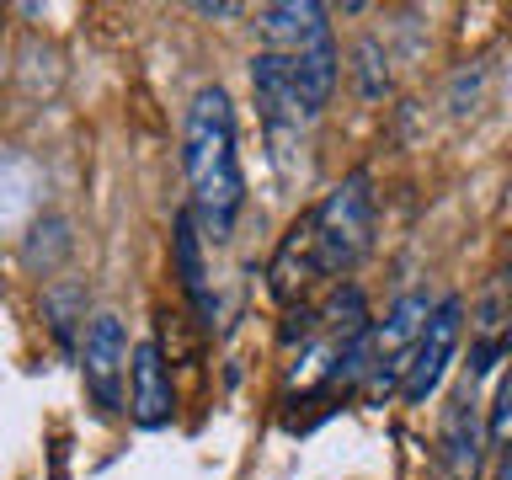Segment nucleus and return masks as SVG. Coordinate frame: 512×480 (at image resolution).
<instances>
[{
    "label": "nucleus",
    "instance_id": "4",
    "mask_svg": "<svg viewBox=\"0 0 512 480\" xmlns=\"http://www.w3.org/2000/svg\"><path fill=\"white\" fill-rule=\"evenodd\" d=\"M459 336H464V299L448 294L427 310L422 336H416V347H411L406 379H400V390H395L406 406H427V400L438 395L448 363H454V352H459Z\"/></svg>",
    "mask_w": 512,
    "mask_h": 480
},
{
    "label": "nucleus",
    "instance_id": "1",
    "mask_svg": "<svg viewBox=\"0 0 512 480\" xmlns=\"http://www.w3.org/2000/svg\"><path fill=\"white\" fill-rule=\"evenodd\" d=\"M182 166H187V187L192 203L187 214L198 224L203 240H230L235 219L246 208V171H240V150H235V107L224 86H203L187 107L182 123Z\"/></svg>",
    "mask_w": 512,
    "mask_h": 480
},
{
    "label": "nucleus",
    "instance_id": "7",
    "mask_svg": "<svg viewBox=\"0 0 512 480\" xmlns=\"http://www.w3.org/2000/svg\"><path fill=\"white\" fill-rule=\"evenodd\" d=\"M256 32H262V54H278V59H299L320 43H336L331 22H326V6H315V0L262 6L256 11Z\"/></svg>",
    "mask_w": 512,
    "mask_h": 480
},
{
    "label": "nucleus",
    "instance_id": "16",
    "mask_svg": "<svg viewBox=\"0 0 512 480\" xmlns=\"http://www.w3.org/2000/svg\"><path fill=\"white\" fill-rule=\"evenodd\" d=\"M192 11H198V16H246V6H230V0H219V6H214V0H198Z\"/></svg>",
    "mask_w": 512,
    "mask_h": 480
},
{
    "label": "nucleus",
    "instance_id": "14",
    "mask_svg": "<svg viewBox=\"0 0 512 480\" xmlns=\"http://www.w3.org/2000/svg\"><path fill=\"white\" fill-rule=\"evenodd\" d=\"M43 315H48V326H54V336L64 347L75 342V326L86 320V288L80 283H54L43 294Z\"/></svg>",
    "mask_w": 512,
    "mask_h": 480
},
{
    "label": "nucleus",
    "instance_id": "5",
    "mask_svg": "<svg viewBox=\"0 0 512 480\" xmlns=\"http://www.w3.org/2000/svg\"><path fill=\"white\" fill-rule=\"evenodd\" d=\"M123 374H128V331L118 315H96L80 342V379L107 416L123 411Z\"/></svg>",
    "mask_w": 512,
    "mask_h": 480
},
{
    "label": "nucleus",
    "instance_id": "15",
    "mask_svg": "<svg viewBox=\"0 0 512 480\" xmlns=\"http://www.w3.org/2000/svg\"><path fill=\"white\" fill-rule=\"evenodd\" d=\"M507 422H512V384L496 379V395H491V427H486V448H502L507 443Z\"/></svg>",
    "mask_w": 512,
    "mask_h": 480
},
{
    "label": "nucleus",
    "instance_id": "3",
    "mask_svg": "<svg viewBox=\"0 0 512 480\" xmlns=\"http://www.w3.org/2000/svg\"><path fill=\"white\" fill-rule=\"evenodd\" d=\"M427 310H432V299L416 288V294H400L384 320H368V379H363V390L374 395V400H384V395L400 390L406 363H411V347H416V336H422Z\"/></svg>",
    "mask_w": 512,
    "mask_h": 480
},
{
    "label": "nucleus",
    "instance_id": "2",
    "mask_svg": "<svg viewBox=\"0 0 512 480\" xmlns=\"http://www.w3.org/2000/svg\"><path fill=\"white\" fill-rule=\"evenodd\" d=\"M368 246H374V182H368V171H352L310 208L315 278L352 272L368 256Z\"/></svg>",
    "mask_w": 512,
    "mask_h": 480
},
{
    "label": "nucleus",
    "instance_id": "6",
    "mask_svg": "<svg viewBox=\"0 0 512 480\" xmlns=\"http://www.w3.org/2000/svg\"><path fill=\"white\" fill-rule=\"evenodd\" d=\"M128 416L144 432L171 427V416H176V384H171V363L160 352V342L134 347V363H128Z\"/></svg>",
    "mask_w": 512,
    "mask_h": 480
},
{
    "label": "nucleus",
    "instance_id": "11",
    "mask_svg": "<svg viewBox=\"0 0 512 480\" xmlns=\"http://www.w3.org/2000/svg\"><path fill=\"white\" fill-rule=\"evenodd\" d=\"M171 262H176V283L192 299V310L203 320H214V294H208V272H203V235H198L187 208L171 219Z\"/></svg>",
    "mask_w": 512,
    "mask_h": 480
},
{
    "label": "nucleus",
    "instance_id": "13",
    "mask_svg": "<svg viewBox=\"0 0 512 480\" xmlns=\"http://www.w3.org/2000/svg\"><path fill=\"white\" fill-rule=\"evenodd\" d=\"M352 86H358L363 102L390 96V54H384L379 38H358V48H352Z\"/></svg>",
    "mask_w": 512,
    "mask_h": 480
},
{
    "label": "nucleus",
    "instance_id": "8",
    "mask_svg": "<svg viewBox=\"0 0 512 480\" xmlns=\"http://www.w3.org/2000/svg\"><path fill=\"white\" fill-rule=\"evenodd\" d=\"M480 454H486V438H480V406H475V384L464 379L454 400L443 411V464L454 480H475Z\"/></svg>",
    "mask_w": 512,
    "mask_h": 480
},
{
    "label": "nucleus",
    "instance_id": "10",
    "mask_svg": "<svg viewBox=\"0 0 512 480\" xmlns=\"http://www.w3.org/2000/svg\"><path fill=\"white\" fill-rule=\"evenodd\" d=\"M310 278H315V251H310V208H304V214L283 230L278 251H272V262H267V288H272L278 299H294Z\"/></svg>",
    "mask_w": 512,
    "mask_h": 480
},
{
    "label": "nucleus",
    "instance_id": "9",
    "mask_svg": "<svg viewBox=\"0 0 512 480\" xmlns=\"http://www.w3.org/2000/svg\"><path fill=\"white\" fill-rule=\"evenodd\" d=\"M251 91H256V107L272 134H299L310 123V112L299 107V91H294V75H288V59L278 54H256L251 59Z\"/></svg>",
    "mask_w": 512,
    "mask_h": 480
},
{
    "label": "nucleus",
    "instance_id": "12",
    "mask_svg": "<svg viewBox=\"0 0 512 480\" xmlns=\"http://www.w3.org/2000/svg\"><path fill=\"white\" fill-rule=\"evenodd\" d=\"M64 256H70V224H64L59 214H48L32 224V235H27V246H22V262L32 272H54Z\"/></svg>",
    "mask_w": 512,
    "mask_h": 480
}]
</instances>
